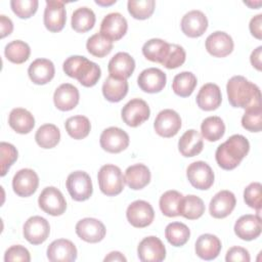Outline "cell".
Here are the masks:
<instances>
[{"instance_id": "obj_46", "label": "cell", "mask_w": 262, "mask_h": 262, "mask_svg": "<svg viewBox=\"0 0 262 262\" xmlns=\"http://www.w3.org/2000/svg\"><path fill=\"white\" fill-rule=\"evenodd\" d=\"M245 203L259 213L262 206V186L259 182L250 183L244 190Z\"/></svg>"}, {"instance_id": "obj_10", "label": "cell", "mask_w": 262, "mask_h": 262, "mask_svg": "<svg viewBox=\"0 0 262 262\" xmlns=\"http://www.w3.org/2000/svg\"><path fill=\"white\" fill-rule=\"evenodd\" d=\"M154 128L157 134L162 137H173L181 128V118L173 110H163L156 117Z\"/></svg>"}, {"instance_id": "obj_52", "label": "cell", "mask_w": 262, "mask_h": 262, "mask_svg": "<svg viewBox=\"0 0 262 262\" xmlns=\"http://www.w3.org/2000/svg\"><path fill=\"white\" fill-rule=\"evenodd\" d=\"M250 32L258 40L262 39V14H257L250 20Z\"/></svg>"}, {"instance_id": "obj_8", "label": "cell", "mask_w": 262, "mask_h": 262, "mask_svg": "<svg viewBox=\"0 0 262 262\" xmlns=\"http://www.w3.org/2000/svg\"><path fill=\"white\" fill-rule=\"evenodd\" d=\"M150 115L148 104L140 98H133L122 108L121 116L124 123L130 127H137L144 123Z\"/></svg>"}, {"instance_id": "obj_26", "label": "cell", "mask_w": 262, "mask_h": 262, "mask_svg": "<svg viewBox=\"0 0 262 262\" xmlns=\"http://www.w3.org/2000/svg\"><path fill=\"white\" fill-rule=\"evenodd\" d=\"M28 74L33 83L37 85L47 84L54 77V64L47 58H37L29 66Z\"/></svg>"}, {"instance_id": "obj_9", "label": "cell", "mask_w": 262, "mask_h": 262, "mask_svg": "<svg viewBox=\"0 0 262 262\" xmlns=\"http://www.w3.org/2000/svg\"><path fill=\"white\" fill-rule=\"evenodd\" d=\"M126 217L132 226L143 228L151 224L155 218V212L149 203L137 200L128 206Z\"/></svg>"}, {"instance_id": "obj_19", "label": "cell", "mask_w": 262, "mask_h": 262, "mask_svg": "<svg viewBox=\"0 0 262 262\" xmlns=\"http://www.w3.org/2000/svg\"><path fill=\"white\" fill-rule=\"evenodd\" d=\"M234 233L244 241H253L261 234V218L258 215L247 214L239 217L234 224Z\"/></svg>"}, {"instance_id": "obj_39", "label": "cell", "mask_w": 262, "mask_h": 262, "mask_svg": "<svg viewBox=\"0 0 262 262\" xmlns=\"http://www.w3.org/2000/svg\"><path fill=\"white\" fill-rule=\"evenodd\" d=\"M68 134L74 139H83L88 136L91 130V124L85 116H74L70 117L64 123Z\"/></svg>"}, {"instance_id": "obj_51", "label": "cell", "mask_w": 262, "mask_h": 262, "mask_svg": "<svg viewBox=\"0 0 262 262\" xmlns=\"http://www.w3.org/2000/svg\"><path fill=\"white\" fill-rule=\"evenodd\" d=\"M225 260L227 262H232V261H242V262H249L251 260L250 254L248 250H246L243 247H231L225 256Z\"/></svg>"}, {"instance_id": "obj_37", "label": "cell", "mask_w": 262, "mask_h": 262, "mask_svg": "<svg viewBox=\"0 0 262 262\" xmlns=\"http://www.w3.org/2000/svg\"><path fill=\"white\" fill-rule=\"evenodd\" d=\"M202 136L210 141L214 142L219 140L225 133V125L220 117L211 116L206 118L201 125Z\"/></svg>"}, {"instance_id": "obj_30", "label": "cell", "mask_w": 262, "mask_h": 262, "mask_svg": "<svg viewBox=\"0 0 262 262\" xmlns=\"http://www.w3.org/2000/svg\"><path fill=\"white\" fill-rule=\"evenodd\" d=\"M125 182L134 190L142 189L150 181L149 169L143 164H135L128 167L125 171Z\"/></svg>"}, {"instance_id": "obj_45", "label": "cell", "mask_w": 262, "mask_h": 262, "mask_svg": "<svg viewBox=\"0 0 262 262\" xmlns=\"http://www.w3.org/2000/svg\"><path fill=\"white\" fill-rule=\"evenodd\" d=\"M242 126L250 132H260L262 129V107L256 106L246 110L242 117Z\"/></svg>"}, {"instance_id": "obj_22", "label": "cell", "mask_w": 262, "mask_h": 262, "mask_svg": "<svg viewBox=\"0 0 262 262\" xmlns=\"http://www.w3.org/2000/svg\"><path fill=\"white\" fill-rule=\"evenodd\" d=\"M233 46L232 38L225 32H214L206 39V49L215 57H225L229 55L233 50Z\"/></svg>"}, {"instance_id": "obj_35", "label": "cell", "mask_w": 262, "mask_h": 262, "mask_svg": "<svg viewBox=\"0 0 262 262\" xmlns=\"http://www.w3.org/2000/svg\"><path fill=\"white\" fill-rule=\"evenodd\" d=\"M95 14L92 9L83 6L77 8L72 14V28L78 33L90 31L95 24Z\"/></svg>"}, {"instance_id": "obj_33", "label": "cell", "mask_w": 262, "mask_h": 262, "mask_svg": "<svg viewBox=\"0 0 262 262\" xmlns=\"http://www.w3.org/2000/svg\"><path fill=\"white\" fill-rule=\"evenodd\" d=\"M170 50V43L154 38L146 41L142 46V54L150 61L163 63Z\"/></svg>"}, {"instance_id": "obj_7", "label": "cell", "mask_w": 262, "mask_h": 262, "mask_svg": "<svg viewBox=\"0 0 262 262\" xmlns=\"http://www.w3.org/2000/svg\"><path fill=\"white\" fill-rule=\"evenodd\" d=\"M186 177L189 183L196 189H209L214 183V172L212 168L203 161L191 163L186 169Z\"/></svg>"}, {"instance_id": "obj_56", "label": "cell", "mask_w": 262, "mask_h": 262, "mask_svg": "<svg viewBox=\"0 0 262 262\" xmlns=\"http://www.w3.org/2000/svg\"><path fill=\"white\" fill-rule=\"evenodd\" d=\"M95 3L98 4V5H101V6H108V5H112V4L116 3V0H113V1H110V2H107V1L105 2V1H101V0H96Z\"/></svg>"}, {"instance_id": "obj_41", "label": "cell", "mask_w": 262, "mask_h": 262, "mask_svg": "<svg viewBox=\"0 0 262 262\" xmlns=\"http://www.w3.org/2000/svg\"><path fill=\"white\" fill-rule=\"evenodd\" d=\"M182 198V193L177 190H168L164 192L161 195L159 202L162 213L167 217L179 216V209Z\"/></svg>"}, {"instance_id": "obj_1", "label": "cell", "mask_w": 262, "mask_h": 262, "mask_svg": "<svg viewBox=\"0 0 262 262\" xmlns=\"http://www.w3.org/2000/svg\"><path fill=\"white\" fill-rule=\"evenodd\" d=\"M228 101L233 107L251 108L261 105L259 87L243 76H233L226 85Z\"/></svg>"}, {"instance_id": "obj_13", "label": "cell", "mask_w": 262, "mask_h": 262, "mask_svg": "<svg viewBox=\"0 0 262 262\" xmlns=\"http://www.w3.org/2000/svg\"><path fill=\"white\" fill-rule=\"evenodd\" d=\"M137 254L142 262H161L166 258V248L159 237L150 235L139 243Z\"/></svg>"}, {"instance_id": "obj_55", "label": "cell", "mask_w": 262, "mask_h": 262, "mask_svg": "<svg viewBox=\"0 0 262 262\" xmlns=\"http://www.w3.org/2000/svg\"><path fill=\"white\" fill-rule=\"evenodd\" d=\"M105 262H107V261H124V262H126L127 261V259H126V257L122 254V253H120V252H118V251H114V252H111L107 256H105L104 257V259H103Z\"/></svg>"}, {"instance_id": "obj_12", "label": "cell", "mask_w": 262, "mask_h": 262, "mask_svg": "<svg viewBox=\"0 0 262 262\" xmlns=\"http://www.w3.org/2000/svg\"><path fill=\"white\" fill-rule=\"evenodd\" d=\"M44 25L45 28L52 33L61 31L66 25L67 12L64 3L62 1L47 0L44 10Z\"/></svg>"}, {"instance_id": "obj_31", "label": "cell", "mask_w": 262, "mask_h": 262, "mask_svg": "<svg viewBox=\"0 0 262 262\" xmlns=\"http://www.w3.org/2000/svg\"><path fill=\"white\" fill-rule=\"evenodd\" d=\"M8 124L16 133L28 134L35 126V119L26 108L15 107L9 114Z\"/></svg>"}, {"instance_id": "obj_15", "label": "cell", "mask_w": 262, "mask_h": 262, "mask_svg": "<svg viewBox=\"0 0 262 262\" xmlns=\"http://www.w3.org/2000/svg\"><path fill=\"white\" fill-rule=\"evenodd\" d=\"M50 226L48 221L41 216L30 217L23 229L25 238L32 245H40L49 236Z\"/></svg>"}, {"instance_id": "obj_29", "label": "cell", "mask_w": 262, "mask_h": 262, "mask_svg": "<svg viewBox=\"0 0 262 262\" xmlns=\"http://www.w3.org/2000/svg\"><path fill=\"white\" fill-rule=\"evenodd\" d=\"M203 138L194 129L185 131L178 141V149L180 154L186 158L198 156L203 150Z\"/></svg>"}, {"instance_id": "obj_4", "label": "cell", "mask_w": 262, "mask_h": 262, "mask_svg": "<svg viewBox=\"0 0 262 262\" xmlns=\"http://www.w3.org/2000/svg\"><path fill=\"white\" fill-rule=\"evenodd\" d=\"M98 185L102 193L108 196H115L122 192L125 186V177L118 166L103 165L97 174Z\"/></svg>"}, {"instance_id": "obj_27", "label": "cell", "mask_w": 262, "mask_h": 262, "mask_svg": "<svg viewBox=\"0 0 262 262\" xmlns=\"http://www.w3.org/2000/svg\"><path fill=\"white\" fill-rule=\"evenodd\" d=\"M221 101L222 95L220 88L214 83L203 85L196 95V104L203 111H214L220 106Z\"/></svg>"}, {"instance_id": "obj_16", "label": "cell", "mask_w": 262, "mask_h": 262, "mask_svg": "<svg viewBox=\"0 0 262 262\" xmlns=\"http://www.w3.org/2000/svg\"><path fill=\"white\" fill-rule=\"evenodd\" d=\"M76 233L81 239L95 244L103 239L106 229L100 220L95 218H84L77 222Z\"/></svg>"}, {"instance_id": "obj_11", "label": "cell", "mask_w": 262, "mask_h": 262, "mask_svg": "<svg viewBox=\"0 0 262 262\" xmlns=\"http://www.w3.org/2000/svg\"><path fill=\"white\" fill-rule=\"evenodd\" d=\"M99 143L105 151L118 154L128 147L129 135L121 128L108 127L101 132Z\"/></svg>"}, {"instance_id": "obj_3", "label": "cell", "mask_w": 262, "mask_h": 262, "mask_svg": "<svg viewBox=\"0 0 262 262\" xmlns=\"http://www.w3.org/2000/svg\"><path fill=\"white\" fill-rule=\"evenodd\" d=\"M62 69L69 77L77 79L85 87L94 86L101 76L99 66L81 55L68 57L62 64Z\"/></svg>"}, {"instance_id": "obj_48", "label": "cell", "mask_w": 262, "mask_h": 262, "mask_svg": "<svg viewBox=\"0 0 262 262\" xmlns=\"http://www.w3.org/2000/svg\"><path fill=\"white\" fill-rule=\"evenodd\" d=\"M185 58H186V53L183 47L177 44H170L169 53L166 59L164 60V62L162 63V66H164L169 70L176 69L184 63Z\"/></svg>"}, {"instance_id": "obj_5", "label": "cell", "mask_w": 262, "mask_h": 262, "mask_svg": "<svg viewBox=\"0 0 262 262\" xmlns=\"http://www.w3.org/2000/svg\"><path fill=\"white\" fill-rule=\"evenodd\" d=\"M66 185L71 198L77 202L88 200L93 192L91 178L84 171L71 173L67 178Z\"/></svg>"}, {"instance_id": "obj_47", "label": "cell", "mask_w": 262, "mask_h": 262, "mask_svg": "<svg viewBox=\"0 0 262 262\" xmlns=\"http://www.w3.org/2000/svg\"><path fill=\"white\" fill-rule=\"evenodd\" d=\"M37 0H11L10 6L12 11L19 18H29L34 15L38 9Z\"/></svg>"}, {"instance_id": "obj_21", "label": "cell", "mask_w": 262, "mask_h": 262, "mask_svg": "<svg viewBox=\"0 0 262 262\" xmlns=\"http://www.w3.org/2000/svg\"><path fill=\"white\" fill-rule=\"evenodd\" d=\"M181 30L187 37H201L208 28V19L201 10H191L185 13L181 19Z\"/></svg>"}, {"instance_id": "obj_42", "label": "cell", "mask_w": 262, "mask_h": 262, "mask_svg": "<svg viewBox=\"0 0 262 262\" xmlns=\"http://www.w3.org/2000/svg\"><path fill=\"white\" fill-rule=\"evenodd\" d=\"M4 54L9 61L19 64L28 60L31 54V49L26 42L21 40H14L5 46Z\"/></svg>"}, {"instance_id": "obj_57", "label": "cell", "mask_w": 262, "mask_h": 262, "mask_svg": "<svg viewBox=\"0 0 262 262\" xmlns=\"http://www.w3.org/2000/svg\"><path fill=\"white\" fill-rule=\"evenodd\" d=\"M244 3L249 5L251 8H257V7H259L261 5V1H258L256 3H253V2H244Z\"/></svg>"}, {"instance_id": "obj_32", "label": "cell", "mask_w": 262, "mask_h": 262, "mask_svg": "<svg viewBox=\"0 0 262 262\" xmlns=\"http://www.w3.org/2000/svg\"><path fill=\"white\" fill-rule=\"evenodd\" d=\"M128 88L127 80L108 76L102 84V94L106 100L111 102H119L127 95Z\"/></svg>"}, {"instance_id": "obj_34", "label": "cell", "mask_w": 262, "mask_h": 262, "mask_svg": "<svg viewBox=\"0 0 262 262\" xmlns=\"http://www.w3.org/2000/svg\"><path fill=\"white\" fill-rule=\"evenodd\" d=\"M205 213V204L203 200L196 195L189 194L182 198L179 215L188 220H195Z\"/></svg>"}, {"instance_id": "obj_43", "label": "cell", "mask_w": 262, "mask_h": 262, "mask_svg": "<svg viewBox=\"0 0 262 262\" xmlns=\"http://www.w3.org/2000/svg\"><path fill=\"white\" fill-rule=\"evenodd\" d=\"M86 48L90 54L96 57H104L113 49V41L107 39L100 33L92 35L88 38Z\"/></svg>"}, {"instance_id": "obj_2", "label": "cell", "mask_w": 262, "mask_h": 262, "mask_svg": "<svg viewBox=\"0 0 262 262\" xmlns=\"http://www.w3.org/2000/svg\"><path fill=\"white\" fill-rule=\"evenodd\" d=\"M249 150V140L241 134H234L217 147L215 152L216 162L222 169L232 170L241 164Z\"/></svg>"}, {"instance_id": "obj_44", "label": "cell", "mask_w": 262, "mask_h": 262, "mask_svg": "<svg viewBox=\"0 0 262 262\" xmlns=\"http://www.w3.org/2000/svg\"><path fill=\"white\" fill-rule=\"evenodd\" d=\"M156 2L154 0H129L128 11L136 19H146L154 13Z\"/></svg>"}, {"instance_id": "obj_14", "label": "cell", "mask_w": 262, "mask_h": 262, "mask_svg": "<svg viewBox=\"0 0 262 262\" xmlns=\"http://www.w3.org/2000/svg\"><path fill=\"white\" fill-rule=\"evenodd\" d=\"M39 185V177L37 173L29 168L17 171L12 179L13 191L21 198H27L35 193Z\"/></svg>"}, {"instance_id": "obj_40", "label": "cell", "mask_w": 262, "mask_h": 262, "mask_svg": "<svg viewBox=\"0 0 262 262\" xmlns=\"http://www.w3.org/2000/svg\"><path fill=\"white\" fill-rule=\"evenodd\" d=\"M165 236L169 244L174 247L184 246L190 236V230L187 225L181 222L169 223L165 228Z\"/></svg>"}, {"instance_id": "obj_18", "label": "cell", "mask_w": 262, "mask_h": 262, "mask_svg": "<svg viewBox=\"0 0 262 262\" xmlns=\"http://www.w3.org/2000/svg\"><path fill=\"white\" fill-rule=\"evenodd\" d=\"M166 74L158 68H148L143 70L138 78L137 84L139 88L147 93L161 92L166 86Z\"/></svg>"}, {"instance_id": "obj_23", "label": "cell", "mask_w": 262, "mask_h": 262, "mask_svg": "<svg viewBox=\"0 0 262 262\" xmlns=\"http://www.w3.org/2000/svg\"><path fill=\"white\" fill-rule=\"evenodd\" d=\"M107 70L110 76L127 80L135 70V60L127 52H118L108 61Z\"/></svg>"}, {"instance_id": "obj_24", "label": "cell", "mask_w": 262, "mask_h": 262, "mask_svg": "<svg viewBox=\"0 0 262 262\" xmlns=\"http://www.w3.org/2000/svg\"><path fill=\"white\" fill-rule=\"evenodd\" d=\"M235 204L236 200L231 191L220 190L213 196L210 202V214L216 219L225 218L233 211Z\"/></svg>"}, {"instance_id": "obj_50", "label": "cell", "mask_w": 262, "mask_h": 262, "mask_svg": "<svg viewBox=\"0 0 262 262\" xmlns=\"http://www.w3.org/2000/svg\"><path fill=\"white\" fill-rule=\"evenodd\" d=\"M4 261L5 262H11V261L30 262L31 261L30 252L20 245L11 246L6 250L4 254Z\"/></svg>"}, {"instance_id": "obj_6", "label": "cell", "mask_w": 262, "mask_h": 262, "mask_svg": "<svg viewBox=\"0 0 262 262\" xmlns=\"http://www.w3.org/2000/svg\"><path fill=\"white\" fill-rule=\"evenodd\" d=\"M38 204L45 213L51 216H60L67 209L64 196L54 186H47L42 190L38 199Z\"/></svg>"}, {"instance_id": "obj_20", "label": "cell", "mask_w": 262, "mask_h": 262, "mask_svg": "<svg viewBox=\"0 0 262 262\" xmlns=\"http://www.w3.org/2000/svg\"><path fill=\"white\" fill-rule=\"evenodd\" d=\"M77 255L76 246L66 238L55 239L47 248V258L51 262H72Z\"/></svg>"}, {"instance_id": "obj_28", "label": "cell", "mask_w": 262, "mask_h": 262, "mask_svg": "<svg viewBox=\"0 0 262 262\" xmlns=\"http://www.w3.org/2000/svg\"><path fill=\"white\" fill-rule=\"evenodd\" d=\"M195 254L203 260H213L218 257L221 251L220 239L211 233H205L198 237L195 242Z\"/></svg>"}, {"instance_id": "obj_49", "label": "cell", "mask_w": 262, "mask_h": 262, "mask_svg": "<svg viewBox=\"0 0 262 262\" xmlns=\"http://www.w3.org/2000/svg\"><path fill=\"white\" fill-rule=\"evenodd\" d=\"M0 152H1V176H5L8 169L17 159L16 148L7 142L0 143Z\"/></svg>"}, {"instance_id": "obj_53", "label": "cell", "mask_w": 262, "mask_h": 262, "mask_svg": "<svg viewBox=\"0 0 262 262\" xmlns=\"http://www.w3.org/2000/svg\"><path fill=\"white\" fill-rule=\"evenodd\" d=\"M0 29H1V38L6 37L11 34L13 30V24L11 19L5 15H0Z\"/></svg>"}, {"instance_id": "obj_17", "label": "cell", "mask_w": 262, "mask_h": 262, "mask_svg": "<svg viewBox=\"0 0 262 262\" xmlns=\"http://www.w3.org/2000/svg\"><path fill=\"white\" fill-rule=\"evenodd\" d=\"M128 29L126 18L119 12L106 14L100 25L99 33L111 41H118L124 37Z\"/></svg>"}, {"instance_id": "obj_36", "label": "cell", "mask_w": 262, "mask_h": 262, "mask_svg": "<svg viewBox=\"0 0 262 262\" xmlns=\"http://www.w3.org/2000/svg\"><path fill=\"white\" fill-rule=\"evenodd\" d=\"M198 84L196 77L191 72H181L177 74L172 82L174 93L180 97H188L193 92Z\"/></svg>"}, {"instance_id": "obj_38", "label": "cell", "mask_w": 262, "mask_h": 262, "mask_svg": "<svg viewBox=\"0 0 262 262\" xmlns=\"http://www.w3.org/2000/svg\"><path fill=\"white\" fill-rule=\"evenodd\" d=\"M35 139L37 144L42 148H52L60 140V131L53 124H44L38 128Z\"/></svg>"}, {"instance_id": "obj_25", "label": "cell", "mask_w": 262, "mask_h": 262, "mask_svg": "<svg viewBox=\"0 0 262 262\" xmlns=\"http://www.w3.org/2000/svg\"><path fill=\"white\" fill-rule=\"evenodd\" d=\"M79 90L76 86L64 83L56 88L53 94V101L56 108L62 112H68L77 106L79 103Z\"/></svg>"}, {"instance_id": "obj_54", "label": "cell", "mask_w": 262, "mask_h": 262, "mask_svg": "<svg viewBox=\"0 0 262 262\" xmlns=\"http://www.w3.org/2000/svg\"><path fill=\"white\" fill-rule=\"evenodd\" d=\"M261 55H262V46H259V47H257V48L251 53V56H250V60H251L252 66H253L256 70H258V71H261V68H262Z\"/></svg>"}]
</instances>
